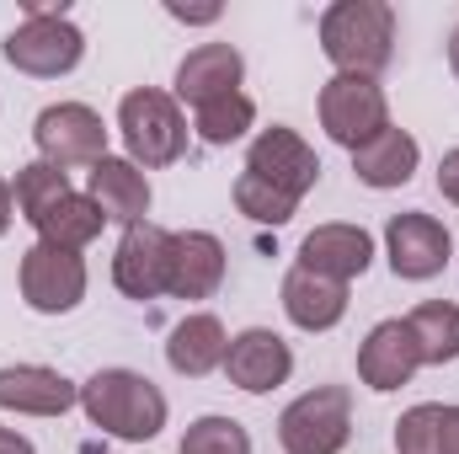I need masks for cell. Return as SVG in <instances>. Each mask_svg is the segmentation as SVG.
Listing matches in <instances>:
<instances>
[{
    "label": "cell",
    "instance_id": "4316f807",
    "mask_svg": "<svg viewBox=\"0 0 459 454\" xmlns=\"http://www.w3.org/2000/svg\"><path fill=\"white\" fill-rule=\"evenodd\" d=\"M177 454H251V433L235 417H198L182 433V450Z\"/></svg>",
    "mask_w": 459,
    "mask_h": 454
},
{
    "label": "cell",
    "instance_id": "f1b7e54d",
    "mask_svg": "<svg viewBox=\"0 0 459 454\" xmlns=\"http://www.w3.org/2000/svg\"><path fill=\"white\" fill-rule=\"evenodd\" d=\"M438 193H444L449 204H459V144L438 161Z\"/></svg>",
    "mask_w": 459,
    "mask_h": 454
},
{
    "label": "cell",
    "instance_id": "ffe728a7",
    "mask_svg": "<svg viewBox=\"0 0 459 454\" xmlns=\"http://www.w3.org/2000/svg\"><path fill=\"white\" fill-rule=\"evenodd\" d=\"M91 198H97V209L108 220H117L128 230L150 214V177L134 161H123V155H102L91 166Z\"/></svg>",
    "mask_w": 459,
    "mask_h": 454
},
{
    "label": "cell",
    "instance_id": "4fadbf2b",
    "mask_svg": "<svg viewBox=\"0 0 459 454\" xmlns=\"http://www.w3.org/2000/svg\"><path fill=\"white\" fill-rule=\"evenodd\" d=\"M81 401V385H70L48 363H5L0 369V412L22 417H65Z\"/></svg>",
    "mask_w": 459,
    "mask_h": 454
},
{
    "label": "cell",
    "instance_id": "f546056e",
    "mask_svg": "<svg viewBox=\"0 0 459 454\" xmlns=\"http://www.w3.org/2000/svg\"><path fill=\"white\" fill-rule=\"evenodd\" d=\"M438 454H459V406H444V428H438Z\"/></svg>",
    "mask_w": 459,
    "mask_h": 454
},
{
    "label": "cell",
    "instance_id": "8fae6325",
    "mask_svg": "<svg viewBox=\"0 0 459 454\" xmlns=\"http://www.w3.org/2000/svg\"><path fill=\"white\" fill-rule=\"evenodd\" d=\"M166 273H171V230L150 225V220L123 230V240H117V251H113L117 294H128V300H160L166 294Z\"/></svg>",
    "mask_w": 459,
    "mask_h": 454
},
{
    "label": "cell",
    "instance_id": "8992f818",
    "mask_svg": "<svg viewBox=\"0 0 459 454\" xmlns=\"http://www.w3.org/2000/svg\"><path fill=\"white\" fill-rule=\"evenodd\" d=\"M32 144H38V161L70 171V166H97L108 155V123L97 108L86 102H54L43 108L32 123Z\"/></svg>",
    "mask_w": 459,
    "mask_h": 454
},
{
    "label": "cell",
    "instance_id": "836d02e7",
    "mask_svg": "<svg viewBox=\"0 0 459 454\" xmlns=\"http://www.w3.org/2000/svg\"><path fill=\"white\" fill-rule=\"evenodd\" d=\"M449 65H455V75H459V27L449 32Z\"/></svg>",
    "mask_w": 459,
    "mask_h": 454
},
{
    "label": "cell",
    "instance_id": "3957f363",
    "mask_svg": "<svg viewBox=\"0 0 459 454\" xmlns=\"http://www.w3.org/2000/svg\"><path fill=\"white\" fill-rule=\"evenodd\" d=\"M117 128L134 166H171L187 150V118L171 92H155V86H139L117 102Z\"/></svg>",
    "mask_w": 459,
    "mask_h": 454
},
{
    "label": "cell",
    "instance_id": "484cf974",
    "mask_svg": "<svg viewBox=\"0 0 459 454\" xmlns=\"http://www.w3.org/2000/svg\"><path fill=\"white\" fill-rule=\"evenodd\" d=\"M235 209H240L246 220H256V225H273V230H278V225H289V220H294V209H299V204H294L289 193L267 188L262 177L240 171V177H235Z\"/></svg>",
    "mask_w": 459,
    "mask_h": 454
},
{
    "label": "cell",
    "instance_id": "2e32d148",
    "mask_svg": "<svg viewBox=\"0 0 459 454\" xmlns=\"http://www.w3.org/2000/svg\"><path fill=\"white\" fill-rule=\"evenodd\" d=\"M225 284V246L209 230H177L171 235V273H166V294L177 300H209Z\"/></svg>",
    "mask_w": 459,
    "mask_h": 454
},
{
    "label": "cell",
    "instance_id": "7a4b0ae2",
    "mask_svg": "<svg viewBox=\"0 0 459 454\" xmlns=\"http://www.w3.org/2000/svg\"><path fill=\"white\" fill-rule=\"evenodd\" d=\"M321 54L337 75H379L395 59V11L385 0H337L321 11Z\"/></svg>",
    "mask_w": 459,
    "mask_h": 454
},
{
    "label": "cell",
    "instance_id": "44dd1931",
    "mask_svg": "<svg viewBox=\"0 0 459 454\" xmlns=\"http://www.w3.org/2000/svg\"><path fill=\"white\" fill-rule=\"evenodd\" d=\"M417 161H422V150H417V139L406 134V128H385V134H374L363 150H352V171H358V182L363 188H406L411 182V171H417Z\"/></svg>",
    "mask_w": 459,
    "mask_h": 454
},
{
    "label": "cell",
    "instance_id": "52a82bcc",
    "mask_svg": "<svg viewBox=\"0 0 459 454\" xmlns=\"http://www.w3.org/2000/svg\"><path fill=\"white\" fill-rule=\"evenodd\" d=\"M321 128L342 150H363L374 134H385L390 128V102H385L379 81H368V75H332L321 86Z\"/></svg>",
    "mask_w": 459,
    "mask_h": 454
},
{
    "label": "cell",
    "instance_id": "e0dca14e",
    "mask_svg": "<svg viewBox=\"0 0 459 454\" xmlns=\"http://www.w3.org/2000/svg\"><path fill=\"white\" fill-rule=\"evenodd\" d=\"M240 75H246V59L230 48V43H198L182 65H177V97L204 108V102H220L230 92H240Z\"/></svg>",
    "mask_w": 459,
    "mask_h": 454
},
{
    "label": "cell",
    "instance_id": "7402d4cb",
    "mask_svg": "<svg viewBox=\"0 0 459 454\" xmlns=\"http://www.w3.org/2000/svg\"><path fill=\"white\" fill-rule=\"evenodd\" d=\"M108 225V214L97 209V198L91 193H70V198H59L43 220H38V240H48V246H65V251H86L97 235Z\"/></svg>",
    "mask_w": 459,
    "mask_h": 454
},
{
    "label": "cell",
    "instance_id": "5b68a950",
    "mask_svg": "<svg viewBox=\"0 0 459 454\" xmlns=\"http://www.w3.org/2000/svg\"><path fill=\"white\" fill-rule=\"evenodd\" d=\"M5 65L22 70V75H38V81H54V75H70L81 59H86V32L70 22V11H54V16H22V27L5 38Z\"/></svg>",
    "mask_w": 459,
    "mask_h": 454
},
{
    "label": "cell",
    "instance_id": "7c38bea8",
    "mask_svg": "<svg viewBox=\"0 0 459 454\" xmlns=\"http://www.w3.org/2000/svg\"><path fill=\"white\" fill-rule=\"evenodd\" d=\"M225 374H230L235 390H246V396H267V390H278V385L294 374V353H289V342L278 337V332H267V327H246V332L230 337Z\"/></svg>",
    "mask_w": 459,
    "mask_h": 454
},
{
    "label": "cell",
    "instance_id": "9a60e30c",
    "mask_svg": "<svg viewBox=\"0 0 459 454\" xmlns=\"http://www.w3.org/2000/svg\"><path fill=\"white\" fill-rule=\"evenodd\" d=\"M374 262V235L363 225H316L305 240H299V262L305 273H321V278H363Z\"/></svg>",
    "mask_w": 459,
    "mask_h": 454
},
{
    "label": "cell",
    "instance_id": "ba28073f",
    "mask_svg": "<svg viewBox=\"0 0 459 454\" xmlns=\"http://www.w3.org/2000/svg\"><path fill=\"white\" fill-rule=\"evenodd\" d=\"M22 300L38 316H70L86 300V262H81V251L48 246V240L27 246L22 251Z\"/></svg>",
    "mask_w": 459,
    "mask_h": 454
},
{
    "label": "cell",
    "instance_id": "ac0fdd59",
    "mask_svg": "<svg viewBox=\"0 0 459 454\" xmlns=\"http://www.w3.org/2000/svg\"><path fill=\"white\" fill-rule=\"evenodd\" d=\"M283 316L299 332H332L347 316V284L305 273V267H289L283 273Z\"/></svg>",
    "mask_w": 459,
    "mask_h": 454
},
{
    "label": "cell",
    "instance_id": "30bf717a",
    "mask_svg": "<svg viewBox=\"0 0 459 454\" xmlns=\"http://www.w3.org/2000/svg\"><path fill=\"white\" fill-rule=\"evenodd\" d=\"M385 251H390V273H395V278L428 284V278H438V273L449 267L455 240H449V230L438 225L433 214L411 209V214H390V225H385Z\"/></svg>",
    "mask_w": 459,
    "mask_h": 454
},
{
    "label": "cell",
    "instance_id": "d6a6232c",
    "mask_svg": "<svg viewBox=\"0 0 459 454\" xmlns=\"http://www.w3.org/2000/svg\"><path fill=\"white\" fill-rule=\"evenodd\" d=\"M11 220H16V198H11V182L0 177V235L11 230Z\"/></svg>",
    "mask_w": 459,
    "mask_h": 454
},
{
    "label": "cell",
    "instance_id": "1f68e13d",
    "mask_svg": "<svg viewBox=\"0 0 459 454\" xmlns=\"http://www.w3.org/2000/svg\"><path fill=\"white\" fill-rule=\"evenodd\" d=\"M166 11H171L177 22H214V16H220V5H198V11H187V5H166Z\"/></svg>",
    "mask_w": 459,
    "mask_h": 454
},
{
    "label": "cell",
    "instance_id": "d6986e66",
    "mask_svg": "<svg viewBox=\"0 0 459 454\" xmlns=\"http://www.w3.org/2000/svg\"><path fill=\"white\" fill-rule=\"evenodd\" d=\"M225 353H230V337H225V321L198 310V316H182L166 337V363L187 380H204L214 369H225Z\"/></svg>",
    "mask_w": 459,
    "mask_h": 454
},
{
    "label": "cell",
    "instance_id": "d4e9b609",
    "mask_svg": "<svg viewBox=\"0 0 459 454\" xmlns=\"http://www.w3.org/2000/svg\"><path fill=\"white\" fill-rule=\"evenodd\" d=\"M251 123H256V102H251L246 92H230L220 102L193 108V128H198L204 144H235V139H246Z\"/></svg>",
    "mask_w": 459,
    "mask_h": 454
},
{
    "label": "cell",
    "instance_id": "4dcf8cb0",
    "mask_svg": "<svg viewBox=\"0 0 459 454\" xmlns=\"http://www.w3.org/2000/svg\"><path fill=\"white\" fill-rule=\"evenodd\" d=\"M0 454H38V450H32V439H22L16 428H0Z\"/></svg>",
    "mask_w": 459,
    "mask_h": 454
},
{
    "label": "cell",
    "instance_id": "277c9868",
    "mask_svg": "<svg viewBox=\"0 0 459 454\" xmlns=\"http://www.w3.org/2000/svg\"><path fill=\"white\" fill-rule=\"evenodd\" d=\"M352 439V396L347 385H316L278 417L283 454H342Z\"/></svg>",
    "mask_w": 459,
    "mask_h": 454
},
{
    "label": "cell",
    "instance_id": "5bb4252c",
    "mask_svg": "<svg viewBox=\"0 0 459 454\" xmlns=\"http://www.w3.org/2000/svg\"><path fill=\"white\" fill-rule=\"evenodd\" d=\"M417 369H422V353H417V337H411L406 321H379L358 347V380L368 390H379V396L411 385Z\"/></svg>",
    "mask_w": 459,
    "mask_h": 454
},
{
    "label": "cell",
    "instance_id": "cb8c5ba5",
    "mask_svg": "<svg viewBox=\"0 0 459 454\" xmlns=\"http://www.w3.org/2000/svg\"><path fill=\"white\" fill-rule=\"evenodd\" d=\"M75 188H70V171H59V166H48V161H32V166H22L16 171V188H11V198H16V209H22V220L27 225H38L59 198H70Z\"/></svg>",
    "mask_w": 459,
    "mask_h": 454
},
{
    "label": "cell",
    "instance_id": "9c48e42d",
    "mask_svg": "<svg viewBox=\"0 0 459 454\" xmlns=\"http://www.w3.org/2000/svg\"><path fill=\"white\" fill-rule=\"evenodd\" d=\"M246 171L262 177L267 188H278V193H289V198L299 204V198L321 182V155H316L294 128L273 123V128H262V134L251 139V150H246Z\"/></svg>",
    "mask_w": 459,
    "mask_h": 454
},
{
    "label": "cell",
    "instance_id": "6da1fadb",
    "mask_svg": "<svg viewBox=\"0 0 459 454\" xmlns=\"http://www.w3.org/2000/svg\"><path fill=\"white\" fill-rule=\"evenodd\" d=\"M81 406H86L91 428H102L108 439H123V444H150L171 412L160 385L134 369H97L81 385Z\"/></svg>",
    "mask_w": 459,
    "mask_h": 454
},
{
    "label": "cell",
    "instance_id": "83f0119b",
    "mask_svg": "<svg viewBox=\"0 0 459 454\" xmlns=\"http://www.w3.org/2000/svg\"><path fill=\"white\" fill-rule=\"evenodd\" d=\"M438 428H444V406H433V401L401 412V423H395V454H438Z\"/></svg>",
    "mask_w": 459,
    "mask_h": 454
},
{
    "label": "cell",
    "instance_id": "603a6c76",
    "mask_svg": "<svg viewBox=\"0 0 459 454\" xmlns=\"http://www.w3.org/2000/svg\"><path fill=\"white\" fill-rule=\"evenodd\" d=\"M406 327H411V337H417L422 363L444 369V363L459 358V305H449V300H428V305H417V310L406 316Z\"/></svg>",
    "mask_w": 459,
    "mask_h": 454
}]
</instances>
